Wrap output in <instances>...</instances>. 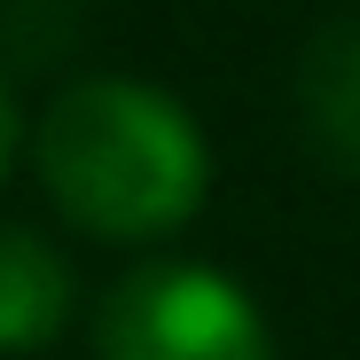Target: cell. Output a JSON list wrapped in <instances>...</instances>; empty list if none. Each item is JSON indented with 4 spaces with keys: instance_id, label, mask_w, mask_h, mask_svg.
Listing matches in <instances>:
<instances>
[{
    "instance_id": "1",
    "label": "cell",
    "mask_w": 360,
    "mask_h": 360,
    "mask_svg": "<svg viewBox=\"0 0 360 360\" xmlns=\"http://www.w3.org/2000/svg\"><path fill=\"white\" fill-rule=\"evenodd\" d=\"M39 180L86 235H165L204 204V134L141 79H79L39 117Z\"/></svg>"
},
{
    "instance_id": "2",
    "label": "cell",
    "mask_w": 360,
    "mask_h": 360,
    "mask_svg": "<svg viewBox=\"0 0 360 360\" xmlns=\"http://www.w3.org/2000/svg\"><path fill=\"white\" fill-rule=\"evenodd\" d=\"M102 360H274L266 321L243 290L212 266H141L110 290Z\"/></svg>"
},
{
    "instance_id": "3",
    "label": "cell",
    "mask_w": 360,
    "mask_h": 360,
    "mask_svg": "<svg viewBox=\"0 0 360 360\" xmlns=\"http://www.w3.org/2000/svg\"><path fill=\"white\" fill-rule=\"evenodd\" d=\"M71 314V274L39 235L0 227V352H39L55 345Z\"/></svg>"
},
{
    "instance_id": "4",
    "label": "cell",
    "mask_w": 360,
    "mask_h": 360,
    "mask_svg": "<svg viewBox=\"0 0 360 360\" xmlns=\"http://www.w3.org/2000/svg\"><path fill=\"white\" fill-rule=\"evenodd\" d=\"M306 126L337 172H360V32H329L306 63Z\"/></svg>"
},
{
    "instance_id": "5",
    "label": "cell",
    "mask_w": 360,
    "mask_h": 360,
    "mask_svg": "<svg viewBox=\"0 0 360 360\" xmlns=\"http://www.w3.org/2000/svg\"><path fill=\"white\" fill-rule=\"evenodd\" d=\"M8 149H16V117H8V94H0V172H8Z\"/></svg>"
}]
</instances>
